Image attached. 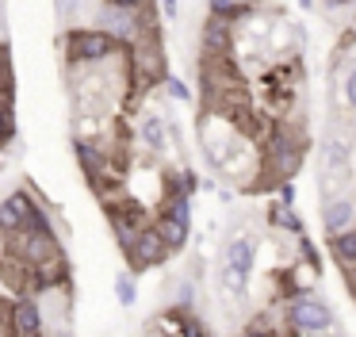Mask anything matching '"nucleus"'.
<instances>
[{
    "label": "nucleus",
    "instance_id": "nucleus-22",
    "mask_svg": "<svg viewBox=\"0 0 356 337\" xmlns=\"http://www.w3.org/2000/svg\"><path fill=\"white\" fill-rule=\"evenodd\" d=\"M295 245H299V257H302V265H310V276H322V253H318V245L310 242L307 234H302Z\"/></svg>",
    "mask_w": 356,
    "mask_h": 337
},
{
    "label": "nucleus",
    "instance_id": "nucleus-29",
    "mask_svg": "<svg viewBox=\"0 0 356 337\" xmlns=\"http://www.w3.org/2000/svg\"><path fill=\"white\" fill-rule=\"evenodd\" d=\"M157 8H161L165 19H177L180 15V0H157Z\"/></svg>",
    "mask_w": 356,
    "mask_h": 337
},
{
    "label": "nucleus",
    "instance_id": "nucleus-6",
    "mask_svg": "<svg viewBox=\"0 0 356 337\" xmlns=\"http://www.w3.org/2000/svg\"><path fill=\"white\" fill-rule=\"evenodd\" d=\"M169 115H161L157 107H146V111L138 115V142L146 153H165L169 150Z\"/></svg>",
    "mask_w": 356,
    "mask_h": 337
},
{
    "label": "nucleus",
    "instance_id": "nucleus-16",
    "mask_svg": "<svg viewBox=\"0 0 356 337\" xmlns=\"http://www.w3.org/2000/svg\"><path fill=\"white\" fill-rule=\"evenodd\" d=\"M165 191H169V196H184V199H192L195 191H200V173H195L192 165H180L177 173L169 176V188H165Z\"/></svg>",
    "mask_w": 356,
    "mask_h": 337
},
{
    "label": "nucleus",
    "instance_id": "nucleus-4",
    "mask_svg": "<svg viewBox=\"0 0 356 337\" xmlns=\"http://www.w3.org/2000/svg\"><path fill=\"white\" fill-rule=\"evenodd\" d=\"M35 211H39V199H35V191H27V188L8 191V196L0 199V234H4V237H16L19 230L31 222Z\"/></svg>",
    "mask_w": 356,
    "mask_h": 337
},
{
    "label": "nucleus",
    "instance_id": "nucleus-17",
    "mask_svg": "<svg viewBox=\"0 0 356 337\" xmlns=\"http://www.w3.org/2000/svg\"><path fill=\"white\" fill-rule=\"evenodd\" d=\"M154 214H165V219L180 222V226H192V199H184V196H165V203L157 207Z\"/></svg>",
    "mask_w": 356,
    "mask_h": 337
},
{
    "label": "nucleus",
    "instance_id": "nucleus-27",
    "mask_svg": "<svg viewBox=\"0 0 356 337\" xmlns=\"http://www.w3.org/2000/svg\"><path fill=\"white\" fill-rule=\"evenodd\" d=\"M108 4L123 8V12H134V15H142V12H154V8H157V0H108Z\"/></svg>",
    "mask_w": 356,
    "mask_h": 337
},
{
    "label": "nucleus",
    "instance_id": "nucleus-33",
    "mask_svg": "<svg viewBox=\"0 0 356 337\" xmlns=\"http://www.w3.org/2000/svg\"><path fill=\"white\" fill-rule=\"evenodd\" d=\"M0 245H4V234H0Z\"/></svg>",
    "mask_w": 356,
    "mask_h": 337
},
{
    "label": "nucleus",
    "instance_id": "nucleus-21",
    "mask_svg": "<svg viewBox=\"0 0 356 337\" xmlns=\"http://www.w3.org/2000/svg\"><path fill=\"white\" fill-rule=\"evenodd\" d=\"M12 138H16V107L0 104V150H8Z\"/></svg>",
    "mask_w": 356,
    "mask_h": 337
},
{
    "label": "nucleus",
    "instance_id": "nucleus-8",
    "mask_svg": "<svg viewBox=\"0 0 356 337\" xmlns=\"http://www.w3.org/2000/svg\"><path fill=\"white\" fill-rule=\"evenodd\" d=\"M257 249H261V245H257L253 234H234L230 242L222 245V265L249 280V276H253V265H257Z\"/></svg>",
    "mask_w": 356,
    "mask_h": 337
},
{
    "label": "nucleus",
    "instance_id": "nucleus-28",
    "mask_svg": "<svg viewBox=\"0 0 356 337\" xmlns=\"http://www.w3.org/2000/svg\"><path fill=\"white\" fill-rule=\"evenodd\" d=\"M295 196H299V191H295L291 180L276 184V203H280V207H295Z\"/></svg>",
    "mask_w": 356,
    "mask_h": 337
},
{
    "label": "nucleus",
    "instance_id": "nucleus-26",
    "mask_svg": "<svg viewBox=\"0 0 356 337\" xmlns=\"http://www.w3.org/2000/svg\"><path fill=\"white\" fill-rule=\"evenodd\" d=\"M54 12L65 27H73V19H77V12H81V0H54Z\"/></svg>",
    "mask_w": 356,
    "mask_h": 337
},
{
    "label": "nucleus",
    "instance_id": "nucleus-32",
    "mask_svg": "<svg viewBox=\"0 0 356 337\" xmlns=\"http://www.w3.org/2000/svg\"><path fill=\"white\" fill-rule=\"evenodd\" d=\"M299 8H307V12H310V8H314V0H299Z\"/></svg>",
    "mask_w": 356,
    "mask_h": 337
},
{
    "label": "nucleus",
    "instance_id": "nucleus-24",
    "mask_svg": "<svg viewBox=\"0 0 356 337\" xmlns=\"http://www.w3.org/2000/svg\"><path fill=\"white\" fill-rule=\"evenodd\" d=\"M177 337H211V329H207V322H203L195 311H188L184 318H180V329H177Z\"/></svg>",
    "mask_w": 356,
    "mask_h": 337
},
{
    "label": "nucleus",
    "instance_id": "nucleus-14",
    "mask_svg": "<svg viewBox=\"0 0 356 337\" xmlns=\"http://www.w3.org/2000/svg\"><path fill=\"white\" fill-rule=\"evenodd\" d=\"M207 15L234 27L238 19H249V15H253V4H249V0H207Z\"/></svg>",
    "mask_w": 356,
    "mask_h": 337
},
{
    "label": "nucleus",
    "instance_id": "nucleus-20",
    "mask_svg": "<svg viewBox=\"0 0 356 337\" xmlns=\"http://www.w3.org/2000/svg\"><path fill=\"white\" fill-rule=\"evenodd\" d=\"M195 276H180L177 288H172V306H180V311H195Z\"/></svg>",
    "mask_w": 356,
    "mask_h": 337
},
{
    "label": "nucleus",
    "instance_id": "nucleus-11",
    "mask_svg": "<svg viewBox=\"0 0 356 337\" xmlns=\"http://www.w3.org/2000/svg\"><path fill=\"white\" fill-rule=\"evenodd\" d=\"M348 161H353L348 142H345V138H330V142L322 146V180L333 184V176H345L348 173Z\"/></svg>",
    "mask_w": 356,
    "mask_h": 337
},
{
    "label": "nucleus",
    "instance_id": "nucleus-12",
    "mask_svg": "<svg viewBox=\"0 0 356 337\" xmlns=\"http://www.w3.org/2000/svg\"><path fill=\"white\" fill-rule=\"evenodd\" d=\"M154 234L161 237V245L169 253H184L188 249V242H192V226H180V222H172V219H165V214H154Z\"/></svg>",
    "mask_w": 356,
    "mask_h": 337
},
{
    "label": "nucleus",
    "instance_id": "nucleus-19",
    "mask_svg": "<svg viewBox=\"0 0 356 337\" xmlns=\"http://www.w3.org/2000/svg\"><path fill=\"white\" fill-rule=\"evenodd\" d=\"M215 280H218V288H222L230 299H245L249 295V280H245V276H238L234 268H226V265H218Z\"/></svg>",
    "mask_w": 356,
    "mask_h": 337
},
{
    "label": "nucleus",
    "instance_id": "nucleus-1",
    "mask_svg": "<svg viewBox=\"0 0 356 337\" xmlns=\"http://www.w3.org/2000/svg\"><path fill=\"white\" fill-rule=\"evenodd\" d=\"M62 50H65V65L70 73H92V69L111 65L115 58H127V50L100 27H65L62 38Z\"/></svg>",
    "mask_w": 356,
    "mask_h": 337
},
{
    "label": "nucleus",
    "instance_id": "nucleus-9",
    "mask_svg": "<svg viewBox=\"0 0 356 337\" xmlns=\"http://www.w3.org/2000/svg\"><path fill=\"white\" fill-rule=\"evenodd\" d=\"M127 260H131V272H138V268H157L169 260V249L161 245V237L154 234V226H142L138 242H134V249L127 253Z\"/></svg>",
    "mask_w": 356,
    "mask_h": 337
},
{
    "label": "nucleus",
    "instance_id": "nucleus-13",
    "mask_svg": "<svg viewBox=\"0 0 356 337\" xmlns=\"http://www.w3.org/2000/svg\"><path fill=\"white\" fill-rule=\"evenodd\" d=\"M330 257L333 265H341L345 272H356V226L341 230V234L330 237Z\"/></svg>",
    "mask_w": 356,
    "mask_h": 337
},
{
    "label": "nucleus",
    "instance_id": "nucleus-25",
    "mask_svg": "<svg viewBox=\"0 0 356 337\" xmlns=\"http://www.w3.org/2000/svg\"><path fill=\"white\" fill-rule=\"evenodd\" d=\"M341 104H345L348 111L356 115V61H353V65H348L345 81H341Z\"/></svg>",
    "mask_w": 356,
    "mask_h": 337
},
{
    "label": "nucleus",
    "instance_id": "nucleus-15",
    "mask_svg": "<svg viewBox=\"0 0 356 337\" xmlns=\"http://www.w3.org/2000/svg\"><path fill=\"white\" fill-rule=\"evenodd\" d=\"M268 226L272 230H284V234H295V237L307 234V222L295 214V207H280L276 199L268 203Z\"/></svg>",
    "mask_w": 356,
    "mask_h": 337
},
{
    "label": "nucleus",
    "instance_id": "nucleus-10",
    "mask_svg": "<svg viewBox=\"0 0 356 337\" xmlns=\"http://www.w3.org/2000/svg\"><path fill=\"white\" fill-rule=\"evenodd\" d=\"M322 226H325V237L341 234V230L356 226V199L353 196H325V207H322Z\"/></svg>",
    "mask_w": 356,
    "mask_h": 337
},
{
    "label": "nucleus",
    "instance_id": "nucleus-7",
    "mask_svg": "<svg viewBox=\"0 0 356 337\" xmlns=\"http://www.w3.org/2000/svg\"><path fill=\"white\" fill-rule=\"evenodd\" d=\"M12 322H16V337H47L42 303L35 295H16V303H12Z\"/></svg>",
    "mask_w": 356,
    "mask_h": 337
},
{
    "label": "nucleus",
    "instance_id": "nucleus-31",
    "mask_svg": "<svg viewBox=\"0 0 356 337\" xmlns=\"http://www.w3.org/2000/svg\"><path fill=\"white\" fill-rule=\"evenodd\" d=\"M345 4H353V0H330V8H345Z\"/></svg>",
    "mask_w": 356,
    "mask_h": 337
},
{
    "label": "nucleus",
    "instance_id": "nucleus-23",
    "mask_svg": "<svg viewBox=\"0 0 356 337\" xmlns=\"http://www.w3.org/2000/svg\"><path fill=\"white\" fill-rule=\"evenodd\" d=\"M161 88L169 92V100H177V104H192V84H188V81H180L177 73H169V77H165V81H161Z\"/></svg>",
    "mask_w": 356,
    "mask_h": 337
},
{
    "label": "nucleus",
    "instance_id": "nucleus-30",
    "mask_svg": "<svg viewBox=\"0 0 356 337\" xmlns=\"http://www.w3.org/2000/svg\"><path fill=\"white\" fill-rule=\"evenodd\" d=\"M0 46H8V8L0 0Z\"/></svg>",
    "mask_w": 356,
    "mask_h": 337
},
{
    "label": "nucleus",
    "instance_id": "nucleus-5",
    "mask_svg": "<svg viewBox=\"0 0 356 337\" xmlns=\"http://www.w3.org/2000/svg\"><path fill=\"white\" fill-rule=\"evenodd\" d=\"M234 42H238V31L222 19H211L203 23L200 31V46H203V58H215V61H230L234 58Z\"/></svg>",
    "mask_w": 356,
    "mask_h": 337
},
{
    "label": "nucleus",
    "instance_id": "nucleus-3",
    "mask_svg": "<svg viewBox=\"0 0 356 337\" xmlns=\"http://www.w3.org/2000/svg\"><path fill=\"white\" fill-rule=\"evenodd\" d=\"M284 326L291 329L295 337H318V334H330V329L337 326V318H333V306L325 303L322 295L302 288L295 299L284 303Z\"/></svg>",
    "mask_w": 356,
    "mask_h": 337
},
{
    "label": "nucleus",
    "instance_id": "nucleus-2",
    "mask_svg": "<svg viewBox=\"0 0 356 337\" xmlns=\"http://www.w3.org/2000/svg\"><path fill=\"white\" fill-rule=\"evenodd\" d=\"M302 161H307V142H302V134L295 127H287V123H272L268 138H264V153H261V173L272 180V188L291 180L302 168Z\"/></svg>",
    "mask_w": 356,
    "mask_h": 337
},
{
    "label": "nucleus",
    "instance_id": "nucleus-18",
    "mask_svg": "<svg viewBox=\"0 0 356 337\" xmlns=\"http://www.w3.org/2000/svg\"><path fill=\"white\" fill-rule=\"evenodd\" d=\"M111 291H115L119 306H134V303H138V280H134L131 268L115 272V280H111Z\"/></svg>",
    "mask_w": 356,
    "mask_h": 337
}]
</instances>
